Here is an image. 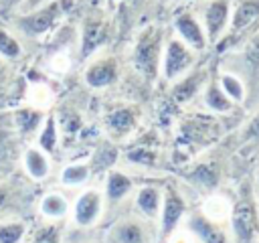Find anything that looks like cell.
Returning <instances> with one entry per match:
<instances>
[{
  "label": "cell",
  "instance_id": "5bb4252c",
  "mask_svg": "<svg viewBox=\"0 0 259 243\" xmlns=\"http://www.w3.org/2000/svg\"><path fill=\"white\" fill-rule=\"evenodd\" d=\"M101 192L97 188H87L85 192L79 194V198L75 200V209H73V221L79 227H91L93 223H97L99 215H101Z\"/></svg>",
  "mask_w": 259,
  "mask_h": 243
},
{
  "label": "cell",
  "instance_id": "b9f144b4",
  "mask_svg": "<svg viewBox=\"0 0 259 243\" xmlns=\"http://www.w3.org/2000/svg\"><path fill=\"white\" fill-rule=\"evenodd\" d=\"M87 243H91V241H87Z\"/></svg>",
  "mask_w": 259,
  "mask_h": 243
},
{
  "label": "cell",
  "instance_id": "60d3db41",
  "mask_svg": "<svg viewBox=\"0 0 259 243\" xmlns=\"http://www.w3.org/2000/svg\"><path fill=\"white\" fill-rule=\"evenodd\" d=\"M164 2H168V0H164Z\"/></svg>",
  "mask_w": 259,
  "mask_h": 243
},
{
  "label": "cell",
  "instance_id": "e0dca14e",
  "mask_svg": "<svg viewBox=\"0 0 259 243\" xmlns=\"http://www.w3.org/2000/svg\"><path fill=\"white\" fill-rule=\"evenodd\" d=\"M188 229L202 241V243H229V237L225 233V229L210 221L206 215L200 213H192L190 221H188Z\"/></svg>",
  "mask_w": 259,
  "mask_h": 243
},
{
  "label": "cell",
  "instance_id": "8992f818",
  "mask_svg": "<svg viewBox=\"0 0 259 243\" xmlns=\"http://www.w3.org/2000/svg\"><path fill=\"white\" fill-rule=\"evenodd\" d=\"M231 223H233L235 243H255V237L259 233V211L255 200L247 192L237 200L231 213Z\"/></svg>",
  "mask_w": 259,
  "mask_h": 243
},
{
  "label": "cell",
  "instance_id": "836d02e7",
  "mask_svg": "<svg viewBox=\"0 0 259 243\" xmlns=\"http://www.w3.org/2000/svg\"><path fill=\"white\" fill-rule=\"evenodd\" d=\"M22 4L24 0H0V20H10Z\"/></svg>",
  "mask_w": 259,
  "mask_h": 243
},
{
  "label": "cell",
  "instance_id": "83f0119b",
  "mask_svg": "<svg viewBox=\"0 0 259 243\" xmlns=\"http://www.w3.org/2000/svg\"><path fill=\"white\" fill-rule=\"evenodd\" d=\"M26 235L24 221H0V243H22Z\"/></svg>",
  "mask_w": 259,
  "mask_h": 243
},
{
  "label": "cell",
  "instance_id": "484cf974",
  "mask_svg": "<svg viewBox=\"0 0 259 243\" xmlns=\"http://www.w3.org/2000/svg\"><path fill=\"white\" fill-rule=\"evenodd\" d=\"M217 79H219L221 89H223L233 101H237V103H243V101H245V95H247L245 85H243V81H241L235 73H231V71H223V73H219Z\"/></svg>",
  "mask_w": 259,
  "mask_h": 243
},
{
  "label": "cell",
  "instance_id": "f1b7e54d",
  "mask_svg": "<svg viewBox=\"0 0 259 243\" xmlns=\"http://www.w3.org/2000/svg\"><path fill=\"white\" fill-rule=\"evenodd\" d=\"M117 158V150L111 146V144H103L95 154H93V160H91V172H105L107 168L113 166Z\"/></svg>",
  "mask_w": 259,
  "mask_h": 243
},
{
  "label": "cell",
  "instance_id": "8d00e7d4",
  "mask_svg": "<svg viewBox=\"0 0 259 243\" xmlns=\"http://www.w3.org/2000/svg\"><path fill=\"white\" fill-rule=\"evenodd\" d=\"M245 138L259 140V113L249 122V126H247V130H245Z\"/></svg>",
  "mask_w": 259,
  "mask_h": 243
},
{
  "label": "cell",
  "instance_id": "74e56055",
  "mask_svg": "<svg viewBox=\"0 0 259 243\" xmlns=\"http://www.w3.org/2000/svg\"><path fill=\"white\" fill-rule=\"evenodd\" d=\"M45 2H49V0H24V4L20 6L18 12H28V10H32V8H36V6L45 4Z\"/></svg>",
  "mask_w": 259,
  "mask_h": 243
},
{
  "label": "cell",
  "instance_id": "ab89813d",
  "mask_svg": "<svg viewBox=\"0 0 259 243\" xmlns=\"http://www.w3.org/2000/svg\"><path fill=\"white\" fill-rule=\"evenodd\" d=\"M174 2H182V0H174Z\"/></svg>",
  "mask_w": 259,
  "mask_h": 243
},
{
  "label": "cell",
  "instance_id": "5b68a950",
  "mask_svg": "<svg viewBox=\"0 0 259 243\" xmlns=\"http://www.w3.org/2000/svg\"><path fill=\"white\" fill-rule=\"evenodd\" d=\"M196 63V51L190 49L180 36H168L162 53V73L166 81H176L188 73Z\"/></svg>",
  "mask_w": 259,
  "mask_h": 243
},
{
  "label": "cell",
  "instance_id": "d6986e66",
  "mask_svg": "<svg viewBox=\"0 0 259 243\" xmlns=\"http://www.w3.org/2000/svg\"><path fill=\"white\" fill-rule=\"evenodd\" d=\"M12 119L18 136H30L40 128L45 113L42 109H36V107H20V109H14Z\"/></svg>",
  "mask_w": 259,
  "mask_h": 243
},
{
  "label": "cell",
  "instance_id": "f35d334b",
  "mask_svg": "<svg viewBox=\"0 0 259 243\" xmlns=\"http://www.w3.org/2000/svg\"><path fill=\"white\" fill-rule=\"evenodd\" d=\"M257 196H259V176H257ZM259 205V202H257Z\"/></svg>",
  "mask_w": 259,
  "mask_h": 243
},
{
  "label": "cell",
  "instance_id": "cb8c5ba5",
  "mask_svg": "<svg viewBox=\"0 0 259 243\" xmlns=\"http://www.w3.org/2000/svg\"><path fill=\"white\" fill-rule=\"evenodd\" d=\"M22 55H24V47L20 38L0 22V57L10 63H16L22 59Z\"/></svg>",
  "mask_w": 259,
  "mask_h": 243
},
{
  "label": "cell",
  "instance_id": "7c38bea8",
  "mask_svg": "<svg viewBox=\"0 0 259 243\" xmlns=\"http://www.w3.org/2000/svg\"><path fill=\"white\" fill-rule=\"evenodd\" d=\"M174 28H176V36H180L196 53H200V51H204L208 47L202 22L190 10H182V12H178L174 16Z\"/></svg>",
  "mask_w": 259,
  "mask_h": 243
},
{
  "label": "cell",
  "instance_id": "ffe728a7",
  "mask_svg": "<svg viewBox=\"0 0 259 243\" xmlns=\"http://www.w3.org/2000/svg\"><path fill=\"white\" fill-rule=\"evenodd\" d=\"M202 101L208 109L212 111H219V113H227L233 109V99L221 89L219 85V79H208L206 85H204V95H202Z\"/></svg>",
  "mask_w": 259,
  "mask_h": 243
},
{
  "label": "cell",
  "instance_id": "277c9868",
  "mask_svg": "<svg viewBox=\"0 0 259 243\" xmlns=\"http://www.w3.org/2000/svg\"><path fill=\"white\" fill-rule=\"evenodd\" d=\"M259 26V0H237L231 12V22L225 32V36L217 43L219 51H225L227 47L235 45V38L247 36L251 30Z\"/></svg>",
  "mask_w": 259,
  "mask_h": 243
},
{
  "label": "cell",
  "instance_id": "e575fe53",
  "mask_svg": "<svg viewBox=\"0 0 259 243\" xmlns=\"http://www.w3.org/2000/svg\"><path fill=\"white\" fill-rule=\"evenodd\" d=\"M127 158L132 160V162H140V164H154L156 162V154H152L150 150H146V148H138V150H132L130 154H127Z\"/></svg>",
  "mask_w": 259,
  "mask_h": 243
},
{
  "label": "cell",
  "instance_id": "9c48e42d",
  "mask_svg": "<svg viewBox=\"0 0 259 243\" xmlns=\"http://www.w3.org/2000/svg\"><path fill=\"white\" fill-rule=\"evenodd\" d=\"M150 219L140 217H123L111 225L107 231L105 243H152V231L148 227Z\"/></svg>",
  "mask_w": 259,
  "mask_h": 243
},
{
  "label": "cell",
  "instance_id": "ba28073f",
  "mask_svg": "<svg viewBox=\"0 0 259 243\" xmlns=\"http://www.w3.org/2000/svg\"><path fill=\"white\" fill-rule=\"evenodd\" d=\"M109 36V22L103 16V12L95 10L89 12L81 20V49H79V59L85 61L89 59L97 49H101L107 43Z\"/></svg>",
  "mask_w": 259,
  "mask_h": 243
},
{
  "label": "cell",
  "instance_id": "d6a6232c",
  "mask_svg": "<svg viewBox=\"0 0 259 243\" xmlns=\"http://www.w3.org/2000/svg\"><path fill=\"white\" fill-rule=\"evenodd\" d=\"M59 126L65 134H77L81 130V117L73 109H63L59 115Z\"/></svg>",
  "mask_w": 259,
  "mask_h": 243
},
{
  "label": "cell",
  "instance_id": "ac0fdd59",
  "mask_svg": "<svg viewBox=\"0 0 259 243\" xmlns=\"http://www.w3.org/2000/svg\"><path fill=\"white\" fill-rule=\"evenodd\" d=\"M28 184H18L12 180L0 178V221L6 219V215H16L18 209L24 205V190Z\"/></svg>",
  "mask_w": 259,
  "mask_h": 243
},
{
  "label": "cell",
  "instance_id": "30bf717a",
  "mask_svg": "<svg viewBox=\"0 0 259 243\" xmlns=\"http://www.w3.org/2000/svg\"><path fill=\"white\" fill-rule=\"evenodd\" d=\"M20 160V138L8 119H0V178L12 174Z\"/></svg>",
  "mask_w": 259,
  "mask_h": 243
},
{
  "label": "cell",
  "instance_id": "7402d4cb",
  "mask_svg": "<svg viewBox=\"0 0 259 243\" xmlns=\"http://www.w3.org/2000/svg\"><path fill=\"white\" fill-rule=\"evenodd\" d=\"M22 160H24V168L32 180H42L49 176V158L42 150L26 148L22 152Z\"/></svg>",
  "mask_w": 259,
  "mask_h": 243
},
{
  "label": "cell",
  "instance_id": "9a60e30c",
  "mask_svg": "<svg viewBox=\"0 0 259 243\" xmlns=\"http://www.w3.org/2000/svg\"><path fill=\"white\" fill-rule=\"evenodd\" d=\"M138 122V107L134 105H119V107H111L105 113V128L109 132V136L113 138H123L127 136Z\"/></svg>",
  "mask_w": 259,
  "mask_h": 243
},
{
  "label": "cell",
  "instance_id": "603a6c76",
  "mask_svg": "<svg viewBox=\"0 0 259 243\" xmlns=\"http://www.w3.org/2000/svg\"><path fill=\"white\" fill-rule=\"evenodd\" d=\"M136 207L142 213V217L146 219H156L160 207H162V196L158 186H144L138 194H136Z\"/></svg>",
  "mask_w": 259,
  "mask_h": 243
},
{
  "label": "cell",
  "instance_id": "6da1fadb",
  "mask_svg": "<svg viewBox=\"0 0 259 243\" xmlns=\"http://www.w3.org/2000/svg\"><path fill=\"white\" fill-rule=\"evenodd\" d=\"M75 2L77 0H49L28 12H16L8 22L22 38L34 40L51 32L75 8Z\"/></svg>",
  "mask_w": 259,
  "mask_h": 243
},
{
  "label": "cell",
  "instance_id": "f546056e",
  "mask_svg": "<svg viewBox=\"0 0 259 243\" xmlns=\"http://www.w3.org/2000/svg\"><path fill=\"white\" fill-rule=\"evenodd\" d=\"M89 176H91L89 164H69L61 174V182L65 186H77V184L87 182Z\"/></svg>",
  "mask_w": 259,
  "mask_h": 243
},
{
  "label": "cell",
  "instance_id": "8fae6325",
  "mask_svg": "<svg viewBox=\"0 0 259 243\" xmlns=\"http://www.w3.org/2000/svg\"><path fill=\"white\" fill-rule=\"evenodd\" d=\"M85 83L93 89H103V87H109L117 81L119 77V65H117V59L111 57V55H101L97 59H93L85 73Z\"/></svg>",
  "mask_w": 259,
  "mask_h": 243
},
{
  "label": "cell",
  "instance_id": "d590c367",
  "mask_svg": "<svg viewBox=\"0 0 259 243\" xmlns=\"http://www.w3.org/2000/svg\"><path fill=\"white\" fill-rule=\"evenodd\" d=\"M12 73H14V69H12L10 61L0 57V93L12 83Z\"/></svg>",
  "mask_w": 259,
  "mask_h": 243
},
{
  "label": "cell",
  "instance_id": "52a82bcc",
  "mask_svg": "<svg viewBox=\"0 0 259 243\" xmlns=\"http://www.w3.org/2000/svg\"><path fill=\"white\" fill-rule=\"evenodd\" d=\"M231 12H233L231 0H204L202 2L200 22H202L208 45H217L219 38L225 36L229 22H231Z\"/></svg>",
  "mask_w": 259,
  "mask_h": 243
},
{
  "label": "cell",
  "instance_id": "7a4b0ae2",
  "mask_svg": "<svg viewBox=\"0 0 259 243\" xmlns=\"http://www.w3.org/2000/svg\"><path fill=\"white\" fill-rule=\"evenodd\" d=\"M164 40H166V36H164V28L160 24H150L138 34V40L132 51V61H134L136 71L146 81H156V77L160 73Z\"/></svg>",
  "mask_w": 259,
  "mask_h": 243
},
{
  "label": "cell",
  "instance_id": "2e32d148",
  "mask_svg": "<svg viewBox=\"0 0 259 243\" xmlns=\"http://www.w3.org/2000/svg\"><path fill=\"white\" fill-rule=\"evenodd\" d=\"M206 77H208V73H206L204 67L194 69V71H190V73H184L180 79H176V83H174V87H172V99H174L176 103H186V101H190L200 89H204Z\"/></svg>",
  "mask_w": 259,
  "mask_h": 243
},
{
  "label": "cell",
  "instance_id": "3957f363",
  "mask_svg": "<svg viewBox=\"0 0 259 243\" xmlns=\"http://www.w3.org/2000/svg\"><path fill=\"white\" fill-rule=\"evenodd\" d=\"M223 67L243 81L245 91L259 89V26L245 36L243 47L233 55V59L223 61Z\"/></svg>",
  "mask_w": 259,
  "mask_h": 243
},
{
  "label": "cell",
  "instance_id": "44dd1931",
  "mask_svg": "<svg viewBox=\"0 0 259 243\" xmlns=\"http://www.w3.org/2000/svg\"><path fill=\"white\" fill-rule=\"evenodd\" d=\"M134 182L127 174L123 172H117V170H109L107 174V182H105V196H107V202L109 205H115L119 202L130 190H132Z\"/></svg>",
  "mask_w": 259,
  "mask_h": 243
},
{
  "label": "cell",
  "instance_id": "1f68e13d",
  "mask_svg": "<svg viewBox=\"0 0 259 243\" xmlns=\"http://www.w3.org/2000/svg\"><path fill=\"white\" fill-rule=\"evenodd\" d=\"M30 243H61V229L57 223H47L38 227L30 239Z\"/></svg>",
  "mask_w": 259,
  "mask_h": 243
},
{
  "label": "cell",
  "instance_id": "4dcf8cb0",
  "mask_svg": "<svg viewBox=\"0 0 259 243\" xmlns=\"http://www.w3.org/2000/svg\"><path fill=\"white\" fill-rule=\"evenodd\" d=\"M196 186H202V188H206V190H212L214 186H217V172L214 170H210L208 166H204V164H200V166H196L194 168V172L188 176Z\"/></svg>",
  "mask_w": 259,
  "mask_h": 243
},
{
  "label": "cell",
  "instance_id": "4316f807",
  "mask_svg": "<svg viewBox=\"0 0 259 243\" xmlns=\"http://www.w3.org/2000/svg\"><path fill=\"white\" fill-rule=\"evenodd\" d=\"M59 142V132H57V119L55 115H47L45 117V128L38 132V146L42 152H55Z\"/></svg>",
  "mask_w": 259,
  "mask_h": 243
},
{
  "label": "cell",
  "instance_id": "4fadbf2b",
  "mask_svg": "<svg viewBox=\"0 0 259 243\" xmlns=\"http://www.w3.org/2000/svg\"><path fill=\"white\" fill-rule=\"evenodd\" d=\"M186 213V202L182 198V194L176 190V186L168 184L164 190V198H162V239H168L170 233L176 229V225L180 223V217Z\"/></svg>",
  "mask_w": 259,
  "mask_h": 243
},
{
  "label": "cell",
  "instance_id": "d4e9b609",
  "mask_svg": "<svg viewBox=\"0 0 259 243\" xmlns=\"http://www.w3.org/2000/svg\"><path fill=\"white\" fill-rule=\"evenodd\" d=\"M38 209H40V215H42V217L55 221V219H61V217L67 215L69 202H67V198H65L63 194H59V192H47V194L40 198Z\"/></svg>",
  "mask_w": 259,
  "mask_h": 243
}]
</instances>
